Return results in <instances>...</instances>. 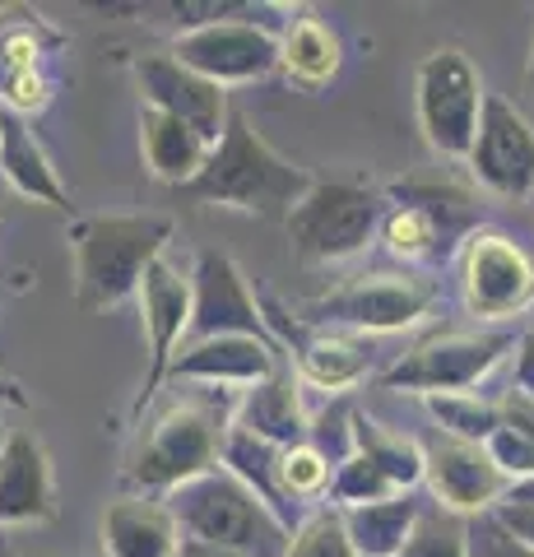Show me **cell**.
I'll return each mask as SVG.
<instances>
[{
    "label": "cell",
    "instance_id": "ffe728a7",
    "mask_svg": "<svg viewBox=\"0 0 534 557\" xmlns=\"http://www.w3.org/2000/svg\"><path fill=\"white\" fill-rule=\"evenodd\" d=\"M186 534L163 497H116L102 511V553L108 557H177Z\"/></svg>",
    "mask_w": 534,
    "mask_h": 557
},
{
    "label": "cell",
    "instance_id": "8d00e7d4",
    "mask_svg": "<svg viewBox=\"0 0 534 557\" xmlns=\"http://www.w3.org/2000/svg\"><path fill=\"white\" fill-rule=\"evenodd\" d=\"M493 520L516 539V544H525L534 553V507H516V502H502V507L493 511Z\"/></svg>",
    "mask_w": 534,
    "mask_h": 557
},
{
    "label": "cell",
    "instance_id": "83f0119b",
    "mask_svg": "<svg viewBox=\"0 0 534 557\" xmlns=\"http://www.w3.org/2000/svg\"><path fill=\"white\" fill-rule=\"evenodd\" d=\"M433 423L442 428V437L464 442V446H488V437L502 428V409L484 395L470 391H451V395H423Z\"/></svg>",
    "mask_w": 534,
    "mask_h": 557
},
{
    "label": "cell",
    "instance_id": "836d02e7",
    "mask_svg": "<svg viewBox=\"0 0 534 557\" xmlns=\"http://www.w3.org/2000/svg\"><path fill=\"white\" fill-rule=\"evenodd\" d=\"M47 79L38 65H0V108L5 112H38L47 108Z\"/></svg>",
    "mask_w": 534,
    "mask_h": 557
},
{
    "label": "cell",
    "instance_id": "44dd1931",
    "mask_svg": "<svg viewBox=\"0 0 534 557\" xmlns=\"http://www.w3.org/2000/svg\"><path fill=\"white\" fill-rule=\"evenodd\" d=\"M233 428H243V432H251V437H261V442L280 446V450L302 446L307 437H312V418H307V409H302V391H298L293 368H280L270 381L237 395Z\"/></svg>",
    "mask_w": 534,
    "mask_h": 557
},
{
    "label": "cell",
    "instance_id": "b9f144b4",
    "mask_svg": "<svg viewBox=\"0 0 534 557\" xmlns=\"http://www.w3.org/2000/svg\"><path fill=\"white\" fill-rule=\"evenodd\" d=\"M507 502H516V507H534V479L530 483H516L511 493H507Z\"/></svg>",
    "mask_w": 534,
    "mask_h": 557
},
{
    "label": "cell",
    "instance_id": "e575fe53",
    "mask_svg": "<svg viewBox=\"0 0 534 557\" xmlns=\"http://www.w3.org/2000/svg\"><path fill=\"white\" fill-rule=\"evenodd\" d=\"M488 460L497 465V469H502V479L516 487V483H530L534 479V442L530 437H521V432H516V428H497L493 432V437H488Z\"/></svg>",
    "mask_w": 534,
    "mask_h": 557
},
{
    "label": "cell",
    "instance_id": "4fadbf2b",
    "mask_svg": "<svg viewBox=\"0 0 534 557\" xmlns=\"http://www.w3.org/2000/svg\"><path fill=\"white\" fill-rule=\"evenodd\" d=\"M172 57L210 84H219V89H233V84L265 79L280 65V33L256 20H219L191 33H177Z\"/></svg>",
    "mask_w": 534,
    "mask_h": 557
},
{
    "label": "cell",
    "instance_id": "484cf974",
    "mask_svg": "<svg viewBox=\"0 0 534 557\" xmlns=\"http://www.w3.org/2000/svg\"><path fill=\"white\" fill-rule=\"evenodd\" d=\"M339 38L331 33V24L316 20V14H298V20L284 24L280 38V65L293 84L302 89H325L339 75Z\"/></svg>",
    "mask_w": 534,
    "mask_h": 557
},
{
    "label": "cell",
    "instance_id": "7402d4cb",
    "mask_svg": "<svg viewBox=\"0 0 534 557\" xmlns=\"http://www.w3.org/2000/svg\"><path fill=\"white\" fill-rule=\"evenodd\" d=\"M0 177L28 200L51 205V209H71V196H65L47 149L33 139L28 121L20 112H5V108H0Z\"/></svg>",
    "mask_w": 534,
    "mask_h": 557
},
{
    "label": "cell",
    "instance_id": "30bf717a",
    "mask_svg": "<svg viewBox=\"0 0 534 557\" xmlns=\"http://www.w3.org/2000/svg\"><path fill=\"white\" fill-rule=\"evenodd\" d=\"M460 298L479 321H511L534 307V260L521 242L479 228L460 247Z\"/></svg>",
    "mask_w": 534,
    "mask_h": 557
},
{
    "label": "cell",
    "instance_id": "5b68a950",
    "mask_svg": "<svg viewBox=\"0 0 534 557\" xmlns=\"http://www.w3.org/2000/svg\"><path fill=\"white\" fill-rule=\"evenodd\" d=\"M386 200L358 182H312V190L288 209V247L302 265L349 260L382 233Z\"/></svg>",
    "mask_w": 534,
    "mask_h": 557
},
{
    "label": "cell",
    "instance_id": "ba28073f",
    "mask_svg": "<svg viewBox=\"0 0 534 557\" xmlns=\"http://www.w3.org/2000/svg\"><path fill=\"white\" fill-rule=\"evenodd\" d=\"M437 307V288L419 274H372L358 284H344L325 298L302 307L307 325L321 330H353V335H395L419 325Z\"/></svg>",
    "mask_w": 534,
    "mask_h": 557
},
{
    "label": "cell",
    "instance_id": "7bdbcfd3",
    "mask_svg": "<svg viewBox=\"0 0 534 557\" xmlns=\"http://www.w3.org/2000/svg\"><path fill=\"white\" fill-rule=\"evenodd\" d=\"M0 557H14V553H10V539H5V530H0Z\"/></svg>",
    "mask_w": 534,
    "mask_h": 557
},
{
    "label": "cell",
    "instance_id": "5bb4252c",
    "mask_svg": "<svg viewBox=\"0 0 534 557\" xmlns=\"http://www.w3.org/2000/svg\"><path fill=\"white\" fill-rule=\"evenodd\" d=\"M219 335H247L274 344L261 298L247 288V274L223 251H200L191 265V339H219Z\"/></svg>",
    "mask_w": 534,
    "mask_h": 557
},
{
    "label": "cell",
    "instance_id": "9c48e42d",
    "mask_svg": "<svg viewBox=\"0 0 534 557\" xmlns=\"http://www.w3.org/2000/svg\"><path fill=\"white\" fill-rule=\"evenodd\" d=\"M516 348L511 330H474V335H437L409 348L382 372L386 391H413V395H451L479 386L497 362Z\"/></svg>",
    "mask_w": 534,
    "mask_h": 557
},
{
    "label": "cell",
    "instance_id": "9a60e30c",
    "mask_svg": "<svg viewBox=\"0 0 534 557\" xmlns=\"http://www.w3.org/2000/svg\"><path fill=\"white\" fill-rule=\"evenodd\" d=\"M470 177L497 200H525L534 190V131L507 98L484 102L479 139L470 149Z\"/></svg>",
    "mask_w": 534,
    "mask_h": 557
},
{
    "label": "cell",
    "instance_id": "4dcf8cb0",
    "mask_svg": "<svg viewBox=\"0 0 534 557\" xmlns=\"http://www.w3.org/2000/svg\"><path fill=\"white\" fill-rule=\"evenodd\" d=\"M284 557H358V553L349 544V530H344V516L335 507H316L288 534Z\"/></svg>",
    "mask_w": 534,
    "mask_h": 557
},
{
    "label": "cell",
    "instance_id": "6da1fadb",
    "mask_svg": "<svg viewBox=\"0 0 534 557\" xmlns=\"http://www.w3.org/2000/svg\"><path fill=\"white\" fill-rule=\"evenodd\" d=\"M237 395L243 391H214V386H191L182 395L163 399L145 423L140 442H135L126 460V487L135 497H167L182 483L210 474L223 460V442L233 432Z\"/></svg>",
    "mask_w": 534,
    "mask_h": 557
},
{
    "label": "cell",
    "instance_id": "f1b7e54d",
    "mask_svg": "<svg viewBox=\"0 0 534 557\" xmlns=\"http://www.w3.org/2000/svg\"><path fill=\"white\" fill-rule=\"evenodd\" d=\"M280 483L284 497L293 507H312V502H331V483H335V465L321 456L312 442L280 450Z\"/></svg>",
    "mask_w": 534,
    "mask_h": 557
},
{
    "label": "cell",
    "instance_id": "60d3db41",
    "mask_svg": "<svg viewBox=\"0 0 534 557\" xmlns=\"http://www.w3.org/2000/svg\"><path fill=\"white\" fill-rule=\"evenodd\" d=\"M0 405H14V409H24V405H28V395H24L20 386H14V381H10L5 372H0Z\"/></svg>",
    "mask_w": 534,
    "mask_h": 557
},
{
    "label": "cell",
    "instance_id": "d590c367",
    "mask_svg": "<svg viewBox=\"0 0 534 557\" xmlns=\"http://www.w3.org/2000/svg\"><path fill=\"white\" fill-rule=\"evenodd\" d=\"M470 548H474V557H534L525 544H516L493 516H479V525L470 530Z\"/></svg>",
    "mask_w": 534,
    "mask_h": 557
},
{
    "label": "cell",
    "instance_id": "e0dca14e",
    "mask_svg": "<svg viewBox=\"0 0 534 557\" xmlns=\"http://www.w3.org/2000/svg\"><path fill=\"white\" fill-rule=\"evenodd\" d=\"M427 493L437 497L442 511H456V516H493L497 507L507 502L511 483L502 479V469L488 460L484 446H464L451 437H437L427 442Z\"/></svg>",
    "mask_w": 534,
    "mask_h": 557
},
{
    "label": "cell",
    "instance_id": "f35d334b",
    "mask_svg": "<svg viewBox=\"0 0 534 557\" xmlns=\"http://www.w3.org/2000/svg\"><path fill=\"white\" fill-rule=\"evenodd\" d=\"M511 391L534 395V321L525 325V335L516 339V386Z\"/></svg>",
    "mask_w": 534,
    "mask_h": 557
},
{
    "label": "cell",
    "instance_id": "7a4b0ae2",
    "mask_svg": "<svg viewBox=\"0 0 534 557\" xmlns=\"http://www.w3.org/2000/svg\"><path fill=\"white\" fill-rule=\"evenodd\" d=\"M172 242V219L163 214H94L71 228L75 251V307L112 311L140 298L145 274L159 265Z\"/></svg>",
    "mask_w": 534,
    "mask_h": 557
},
{
    "label": "cell",
    "instance_id": "603a6c76",
    "mask_svg": "<svg viewBox=\"0 0 534 557\" xmlns=\"http://www.w3.org/2000/svg\"><path fill=\"white\" fill-rule=\"evenodd\" d=\"M140 145H145V163H149L153 177L167 182V186H177V190H186L200 177L204 163H210V149H214L210 139L196 135L186 121L167 116L159 108H145V116H140Z\"/></svg>",
    "mask_w": 534,
    "mask_h": 557
},
{
    "label": "cell",
    "instance_id": "1f68e13d",
    "mask_svg": "<svg viewBox=\"0 0 534 557\" xmlns=\"http://www.w3.org/2000/svg\"><path fill=\"white\" fill-rule=\"evenodd\" d=\"M386 497H400V487H395L368 456H349L335 469V483H331V507L335 511L372 507V502H386Z\"/></svg>",
    "mask_w": 534,
    "mask_h": 557
},
{
    "label": "cell",
    "instance_id": "d6a6232c",
    "mask_svg": "<svg viewBox=\"0 0 534 557\" xmlns=\"http://www.w3.org/2000/svg\"><path fill=\"white\" fill-rule=\"evenodd\" d=\"M353 418H358V409L349 405V399H335V405H325L316 418H312V442L325 460H331L335 469L349 460V456H358V442H353Z\"/></svg>",
    "mask_w": 534,
    "mask_h": 557
},
{
    "label": "cell",
    "instance_id": "d6986e66",
    "mask_svg": "<svg viewBox=\"0 0 534 557\" xmlns=\"http://www.w3.org/2000/svg\"><path fill=\"white\" fill-rule=\"evenodd\" d=\"M57 511L51 487V460L33 432H5L0 437V530L38 525Z\"/></svg>",
    "mask_w": 534,
    "mask_h": 557
},
{
    "label": "cell",
    "instance_id": "f546056e",
    "mask_svg": "<svg viewBox=\"0 0 534 557\" xmlns=\"http://www.w3.org/2000/svg\"><path fill=\"white\" fill-rule=\"evenodd\" d=\"M400 557H474L470 525H464L456 511H442V507L423 511Z\"/></svg>",
    "mask_w": 534,
    "mask_h": 557
},
{
    "label": "cell",
    "instance_id": "cb8c5ba5",
    "mask_svg": "<svg viewBox=\"0 0 534 557\" xmlns=\"http://www.w3.org/2000/svg\"><path fill=\"white\" fill-rule=\"evenodd\" d=\"M237 483H247L256 497L265 502V511L280 520V525L293 534L302 525V507H293V502L284 497V483H280V446H270L261 437H251V432L233 428L228 442H223V460H219Z\"/></svg>",
    "mask_w": 534,
    "mask_h": 557
},
{
    "label": "cell",
    "instance_id": "ab89813d",
    "mask_svg": "<svg viewBox=\"0 0 534 557\" xmlns=\"http://www.w3.org/2000/svg\"><path fill=\"white\" fill-rule=\"evenodd\" d=\"M177 557H243V553H228V548H214V544H196V539H186Z\"/></svg>",
    "mask_w": 534,
    "mask_h": 557
},
{
    "label": "cell",
    "instance_id": "ac0fdd59",
    "mask_svg": "<svg viewBox=\"0 0 534 557\" xmlns=\"http://www.w3.org/2000/svg\"><path fill=\"white\" fill-rule=\"evenodd\" d=\"M284 348L247 335H219V339H196L186 344L177 362H172V381L177 386H214V391H251L270 381L284 368Z\"/></svg>",
    "mask_w": 534,
    "mask_h": 557
},
{
    "label": "cell",
    "instance_id": "4316f807",
    "mask_svg": "<svg viewBox=\"0 0 534 557\" xmlns=\"http://www.w3.org/2000/svg\"><path fill=\"white\" fill-rule=\"evenodd\" d=\"M353 442H358V456H368L395 487H400V493H413V487L427 479V450H423V442L405 437V432H390L386 423L358 413L353 418Z\"/></svg>",
    "mask_w": 534,
    "mask_h": 557
},
{
    "label": "cell",
    "instance_id": "2e32d148",
    "mask_svg": "<svg viewBox=\"0 0 534 557\" xmlns=\"http://www.w3.org/2000/svg\"><path fill=\"white\" fill-rule=\"evenodd\" d=\"M135 79H140V89L149 98V108H159L167 116L186 121L196 135H204L210 145H219L223 131H228V94L210 84L196 70H186L172 51H153V57H140L135 61Z\"/></svg>",
    "mask_w": 534,
    "mask_h": 557
},
{
    "label": "cell",
    "instance_id": "3957f363",
    "mask_svg": "<svg viewBox=\"0 0 534 557\" xmlns=\"http://www.w3.org/2000/svg\"><path fill=\"white\" fill-rule=\"evenodd\" d=\"M312 177L302 168H293L288 159H280L261 135L251 131V121L243 112L228 116V131L210 149V163L204 172L182 190L186 200L196 205H223V209H243V214H284L298 205Z\"/></svg>",
    "mask_w": 534,
    "mask_h": 557
},
{
    "label": "cell",
    "instance_id": "ee69618b",
    "mask_svg": "<svg viewBox=\"0 0 534 557\" xmlns=\"http://www.w3.org/2000/svg\"><path fill=\"white\" fill-rule=\"evenodd\" d=\"M530 89H534V51H530Z\"/></svg>",
    "mask_w": 534,
    "mask_h": 557
},
{
    "label": "cell",
    "instance_id": "8992f818",
    "mask_svg": "<svg viewBox=\"0 0 534 557\" xmlns=\"http://www.w3.org/2000/svg\"><path fill=\"white\" fill-rule=\"evenodd\" d=\"M474 228V205L456 186L437 182H405L390 190L382 242L395 260L405 265H437V260L460 256Z\"/></svg>",
    "mask_w": 534,
    "mask_h": 557
},
{
    "label": "cell",
    "instance_id": "d4e9b609",
    "mask_svg": "<svg viewBox=\"0 0 534 557\" xmlns=\"http://www.w3.org/2000/svg\"><path fill=\"white\" fill-rule=\"evenodd\" d=\"M344 516V530H349V544L358 557H400L413 525H419V497L400 493V497H386V502H372V507H353V511H339Z\"/></svg>",
    "mask_w": 534,
    "mask_h": 557
},
{
    "label": "cell",
    "instance_id": "277c9868",
    "mask_svg": "<svg viewBox=\"0 0 534 557\" xmlns=\"http://www.w3.org/2000/svg\"><path fill=\"white\" fill-rule=\"evenodd\" d=\"M163 502L177 516L182 534L196 539V544H214L243 557H270L280 544H288V530L265 511V502L247 483H237L223 465L182 483Z\"/></svg>",
    "mask_w": 534,
    "mask_h": 557
},
{
    "label": "cell",
    "instance_id": "7c38bea8",
    "mask_svg": "<svg viewBox=\"0 0 534 557\" xmlns=\"http://www.w3.org/2000/svg\"><path fill=\"white\" fill-rule=\"evenodd\" d=\"M261 311H265V325L274 344L298 362V376L307 386H316L325 395H339L358 386L368 372H372V335H353V330H321V325H307V321H293L280 302L261 298Z\"/></svg>",
    "mask_w": 534,
    "mask_h": 557
},
{
    "label": "cell",
    "instance_id": "74e56055",
    "mask_svg": "<svg viewBox=\"0 0 534 557\" xmlns=\"http://www.w3.org/2000/svg\"><path fill=\"white\" fill-rule=\"evenodd\" d=\"M497 409H502V423H507V428H516L521 437L534 442V395H525V391H507Z\"/></svg>",
    "mask_w": 534,
    "mask_h": 557
},
{
    "label": "cell",
    "instance_id": "8fae6325",
    "mask_svg": "<svg viewBox=\"0 0 534 557\" xmlns=\"http://www.w3.org/2000/svg\"><path fill=\"white\" fill-rule=\"evenodd\" d=\"M140 321H145V339H149V362H145V386L135 395V428L145 423V409L159 405V391L172 381V362L191 339V274H182L177 265L159 260L145 284H140Z\"/></svg>",
    "mask_w": 534,
    "mask_h": 557
},
{
    "label": "cell",
    "instance_id": "52a82bcc",
    "mask_svg": "<svg viewBox=\"0 0 534 557\" xmlns=\"http://www.w3.org/2000/svg\"><path fill=\"white\" fill-rule=\"evenodd\" d=\"M413 102H419V126L442 159H470L479 121H484V79L479 65L460 47H437L419 61L413 75Z\"/></svg>",
    "mask_w": 534,
    "mask_h": 557
}]
</instances>
